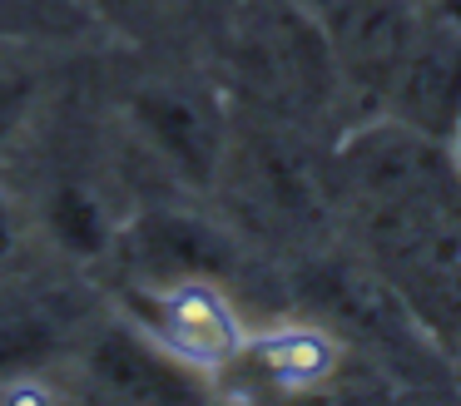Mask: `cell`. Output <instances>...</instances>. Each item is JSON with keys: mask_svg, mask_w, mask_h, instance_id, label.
I'll return each mask as SVG.
<instances>
[{"mask_svg": "<svg viewBox=\"0 0 461 406\" xmlns=\"http://www.w3.org/2000/svg\"><path fill=\"white\" fill-rule=\"evenodd\" d=\"M55 228L65 233V243L95 248V238H100L95 203H90V198H80V194H60V198H55Z\"/></svg>", "mask_w": 461, "mask_h": 406, "instance_id": "5b68a950", "label": "cell"}, {"mask_svg": "<svg viewBox=\"0 0 461 406\" xmlns=\"http://www.w3.org/2000/svg\"><path fill=\"white\" fill-rule=\"evenodd\" d=\"M25 99H31L25 75H15V69L0 65V144L15 134V124H21V114H25Z\"/></svg>", "mask_w": 461, "mask_h": 406, "instance_id": "8992f818", "label": "cell"}, {"mask_svg": "<svg viewBox=\"0 0 461 406\" xmlns=\"http://www.w3.org/2000/svg\"><path fill=\"white\" fill-rule=\"evenodd\" d=\"M95 376L104 392L124 401H189L194 396V376L184 372L179 356L130 332H110L95 347Z\"/></svg>", "mask_w": 461, "mask_h": 406, "instance_id": "6da1fadb", "label": "cell"}, {"mask_svg": "<svg viewBox=\"0 0 461 406\" xmlns=\"http://www.w3.org/2000/svg\"><path fill=\"white\" fill-rule=\"evenodd\" d=\"M159 327L169 337L174 356H189V362H219L233 347L229 312L203 287H174L159 307Z\"/></svg>", "mask_w": 461, "mask_h": 406, "instance_id": "3957f363", "label": "cell"}, {"mask_svg": "<svg viewBox=\"0 0 461 406\" xmlns=\"http://www.w3.org/2000/svg\"><path fill=\"white\" fill-rule=\"evenodd\" d=\"M11 243H15V218H11V203L0 198V257L11 253Z\"/></svg>", "mask_w": 461, "mask_h": 406, "instance_id": "52a82bcc", "label": "cell"}, {"mask_svg": "<svg viewBox=\"0 0 461 406\" xmlns=\"http://www.w3.org/2000/svg\"><path fill=\"white\" fill-rule=\"evenodd\" d=\"M451 40H431V45H417L402 55L397 75H402V99L417 119H441L456 109L461 99V65L451 55Z\"/></svg>", "mask_w": 461, "mask_h": 406, "instance_id": "277c9868", "label": "cell"}, {"mask_svg": "<svg viewBox=\"0 0 461 406\" xmlns=\"http://www.w3.org/2000/svg\"><path fill=\"white\" fill-rule=\"evenodd\" d=\"M134 114H140V129L154 139V149L169 154L184 174L203 178L213 168L219 129H213L209 109H203L199 99L179 95V89H149V95H140Z\"/></svg>", "mask_w": 461, "mask_h": 406, "instance_id": "7a4b0ae2", "label": "cell"}]
</instances>
